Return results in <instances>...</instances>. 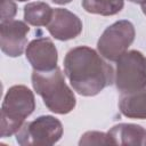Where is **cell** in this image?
Listing matches in <instances>:
<instances>
[{
  "mask_svg": "<svg viewBox=\"0 0 146 146\" xmlns=\"http://www.w3.org/2000/svg\"><path fill=\"white\" fill-rule=\"evenodd\" d=\"M83 7L89 13H97L103 15H113L121 10L123 6L122 0H83Z\"/></svg>",
  "mask_w": 146,
  "mask_h": 146,
  "instance_id": "cell-8",
  "label": "cell"
},
{
  "mask_svg": "<svg viewBox=\"0 0 146 146\" xmlns=\"http://www.w3.org/2000/svg\"><path fill=\"white\" fill-rule=\"evenodd\" d=\"M121 111L124 115L131 117H146V91L138 95H130L121 99Z\"/></svg>",
  "mask_w": 146,
  "mask_h": 146,
  "instance_id": "cell-7",
  "label": "cell"
},
{
  "mask_svg": "<svg viewBox=\"0 0 146 146\" xmlns=\"http://www.w3.org/2000/svg\"><path fill=\"white\" fill-rule=\"evenodd\" d=\"M65 73L81 95H96L112 83V68L87 47L72 49L65 57Z\"/></svg>",
  "mask_w": 146,
  "mask_h": 146,
  "instance_id": "cell-1",
  "label": "cell"
},
{
  "mask_svg": "<svg viewBox=\"0 0 146 146\" xmlns=\"http://www.w3.org/2000/svg\"><path fill=\"white\" fill-rule=\"evenodd\" d=\"M34 5L36 10H33V11L27 7H25V19L33 24L35 21V17H38L35 25L47 24L49 21V15L51 14L50 8L44 3H34Z\"/></svg>",
  "mask_w": 146,
  "mask_h": 146,
  "instance_id": "cell-9",
  "label": "cell"
},
{
  "mask_svg": "<svg viewBox=\"0 0 146 146\" xmlns=\"http://www.w3.org/2000/svg\"><path fill=\"white\" fill-rule=\"evenodd\" d=\"M33 86L43 98L47 107L56 113H67L75 105V98L64 83L63 75L58 68L49 72L35 71L33 74Z\"/></svg>",
  "mask_w": 146,
  "mask_h": 146,
  "instance_id": "cell-2",
  "label": "cell"
},
{
  "mask_svg": "<svg viewBox=\"0 0 146 146\" xmlns=\"http://www.w3.org/2000/svg\"><path fill=\"white\" fill-rule=\"evenodd\" d=\"M117 68H122L128 72H117L116 86L122 92H136L146 86V59L138 51H130L120 56L117 60Z\"/></svg>",
  "mask_w": 146,
  "mask_h": 146,
  "instance_id": "cell-3",
  "label": "cell"
},
{
  "mask_svg": "<svg viewBox=\"0 0 146 146\" xmlns=\"http://www.w3.org/2000/svg\"><path fill=\"white\" fill-rule=\"evenodd\" d=\"M54 13V22L48 26L49 32L59 40L75 38L81 31V23L78 17L65 9H56Z\"/></svg>",
  "mask_w": 146,
  "mask_h": 146,
  "instance_id": "cell-6",
  "label": "cell"
},
{
  "mask_svg": "<svg viewBox=\"0 0 146 146\" xmlns=\"http://www.w3.org/2000/svg\"><path fill=\"white\" fill-rule=\"evenodd\" d=\"M26 52L30 62L38 71H50L56 67L57 52L49 40H34Z\"/></svg>",
  "mask_w": 146,
  "mask_h": 146,
  "instance_id": "cell-5",
  "label": "cell"
},
{
  "mask_svg": "<svg viewBox=\"0 0 146 146\" xmlns=\"http://www.w3.org/2000/svg\"><path fill=\"white\" fill-rule=\"evenodd\" d=\"M143 10H144V13L146 14V5H145V6H143Z\"/></svg>",
  "mask_w": 146,
  "mask_h": 146,
  "instance_id": "cell-10",
  "label": "cell"
},
{
  "mask_svg": "<svg viewBox=\"0 0 146 146\" xmlns=\"http://www.w3.org/2000/svg\"><path fill=\"white\" fill-rule=\"evenodd\" d=\"M132 40H133L132 25L129 22L123 21V26L119 34V38H114L113 33L110 31V29H107L98 42V49L106 58L111 60H115L117 57L123 55L122 52L131 43Z\"/></svg>",
  "mask_w": 146,
  "mask_h": 146,
  "instance_id": "cell-4",
  "label": "cell"
}]
</instances>
